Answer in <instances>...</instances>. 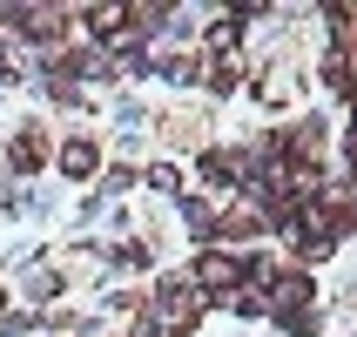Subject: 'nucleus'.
<instances>
[{"mask_svg":"<svg viewBox=\"0 0 357 337\" xmlns=\"http://www.w3.org/2000/svg\"><path fill=\"white\" fill-rule=\"evenodd\" d=\"M297 237H303V250H331V223H324V209H303Z\"/></svg>","mask_w":357,"mask_h":337,"instance_id":"nucleus-1","label":"nucleus"},{"mask_svg":"<svg viewBox=\"0 0 357 337\" xmlns=\"http://www.w3.org/2000/svg\"><path fill=\"white\" fill-rule=\"evenodd\" d=\"M68 169H75V176H88V169H95V149H88V142H75V149H68Z\"/></svg>","mask_w":357,"mask_h":337,"instance_id":"nucleus-3","label":"nucleus"},{"mask_svg":"<svg viewBox=\"0 0 357 337\" xmlns=\"http://www.w3.org/2000/svg\"><path fill=\"white\" fill-rule=\"evenodd\" d=\"M243 270H250V263H236V257H209L202 263V283H236Z\"/></svg>","mask_w":357,"mask_h":337,"instance_id":"nucleus-2","label":"nucleus"}]
</instances>
